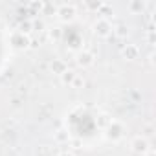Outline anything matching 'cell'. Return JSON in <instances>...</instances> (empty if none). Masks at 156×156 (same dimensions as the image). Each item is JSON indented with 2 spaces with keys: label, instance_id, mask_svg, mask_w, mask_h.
<instances>
[{
  "label": "cell",
  "instance_id": "11",
  "mask_svg": "<svg viewBox=\"0 0 156 156\" xmlns=\"http://www.w3.org/2000/svg\"><path fill=\"white\" fill-rule=\"evenodd\" d=\"M61 35H62V31H61L59 28H53V30H50V37H51V39H61Z\"/></svg>",
  "mask_w": 156,
  "mask_h": 156
},
{
  "label": "cell",
  "instance_id": "16",
  "mask_svg": "<svg viewBox=\"0 0 156 156\" xmlns=\"http://www.w3.org/2000/svg\"><path fill=\"white\" fill-rule=\"evenodd\" d=\"M35 28H37V30H39V31H41V30H42V28H44V24H42V22H35Z\"/></svg>",
  "mask_w": 156,
  "mask_h": 156
},
{
  "label": "cell",
  "instance_id": "5",
  "mask_svg": "<svg viewBox=\"0 0 156 156\" xmlns=\"http://www.w3.org/2000/svg\"><path fill=\"white\" fill-rule=\"evenodd\" d=\"M121 134H123V127H121L119 123H114V121H112V123L108 125V134H107V136H108L110 140H118V138H121Z\"/></svg>",
  "mask_w": 156,
  "mask_h": 156
},
{
  "label": "cell",
  "instance_id": "10",
  "mask_svg": "<svg viewBox=\"0 0 156 156\" xmlns=\"http://www.w3.org/2000/svg\"><path fill=\"white\" fill-rule=\"evenodd\" d=\"M83 85H85V81H83V77H79V75H75V79H73L72 87H73V88H79V87H83Z\"/></svg>",
  "mask_w": 156,
  "mask_h": 156
},
{
  "label": "cell",
  "instance_id": "17",
  "mask_svg": "<svg viewBox=\"0 0 156 156\" xmlns=\"http://www.w3.org/2000/svg\"><path fill=\"white\" fill-rule=\"evenodd\" d=\"M59 156H73V154H72V152H68V151H62Z\"/></svg>",
  "mask_w": 156,
  "mask_h": 156
},
{
  "label": "cell",
  "instance_id": "15",
  "mask_svg": "<svg viewBox=\"0 0 156 156\" xmlns=\"http://www.w3.org/2000/svg\"><path fill=\"white\" fill-rule=\"evenodd\" d=\"M130 8H132V9H141L143 4H130Z\"/></svg>",
  "mask_w": 156,
  "mask_h": 156
},
{
  "label": "cell",
  "instance_id": "7",
  "mask_svg": "<svg viewBox=\"0 0 156 156\" xmlns=\"http://www.w3.org/2000/svg\"><path fill=\"white\" fill-rule=\"evenodd\" d=\"M75 75H77V73H75L73 70H68V68H66V70L61 73V81H62V85H72L73 79H75Z\"/></svg>",
  "mask_w": 156,
  "mask_h": 156
},
{
  "label": "cell",
  "instance_id": "14",
  "mask_svg": "<svg viewBox=\"0 0 156 156\" xmlns=\"http://www.w3.org/2000/svg\"><path fill=\"white\" fill-rule=\"evenodd\" d=\"M116 33H118V35H119V37H123V35H125V33H127V28H125V26H119V28H118V31H116Z\"/></svg>",
  "mask_w": 156,
  "mask_h": 156
},
{
  "label": "cell",
  "instance_id": "4",
  "mask_svg": "<svg viewBox=\"0 0 156 156\" xmlns=\"http://www.w3.org/2000/svg\"><path fill=\"white\" fill-rule=\"evenodd\" d=\"M130 145L136 152H141V154H145L149 151V141H147V138H141V136H136Z\"/></svg>",
  "mask_w": 156,
  "mask_h": 156
},
{
  "label": "cell",
  "instance_id": "2",
  "mask_svg": "<svg viewBox=\"0 0 156 156\" xmlns=\"http://www.w3.org/2000/svg\"><path fill=\"white\" fill-rule=\"evenodd\" d=\"M57 15H59V19L61 20H72L73 17H75V6H68V4H62V6H59V9H57Z\"/></svg>",
  "mask_w": 156,
  "mask_h": 156
},
{
  "label": "cell",
  "instance_id": "13",
  "mask_svg": "<svg viewBox=\"0 0 156 156\" xmlns=\"http://www.w3.org/2000/svg\"><path fill=\"white\" fill-rule=\"evenodd\" d=\"M62 132H64V130H59L57 140H59V141H68V136H66V134H62Z\"/></svg>",
  "mask_w": 156,
  "mask_h": 156
},
{
  "label": "cell",
  "instance_id": "12",
  "mask_svg": "<svg viewBox=\"0 0 156 156\" xmlns=\"http://www.w3.org/2000/svg\"><path fill=\"white\" fill-rule=\"evenodd\" d=\"M99 125H110V119H108L107 114H103V116L99 118Z\"/></svg>",
  "mask_w": 156,
  "mask_h": 156
},
{
  "label": "cell",
  "instance_id": "8",
  "mask_svg": "<svg viewBox=\"0 0 156 156\" xmlns=\"http://www.w3.org/2000/svg\"><path fill=\"white\" fill-rule=\"evenodd\" d=\"M123 55H125L127 59H136V57H138V46L127 44V48L123 50Z\"/></svg>",
  "mask_w": 156,
  "mask_h": 156
},
{
  "label": "cell",
  "instance_id": "1",
  "mask_svg": "<svg viewBox=\"0 0 156 156\" xmlns=\"http://www.w3.org/2000/svg\"><path fill=\"white\" fill-rule=\"evenodd\" d=\"M112 31V26L108 22V19H99L96 24H94V33L99 35V37H108Z\"/></svg>",
  "mask_w": 156,
  "mask_h": 156
},
{
  "label": "cell",
  "instance_id": "3",
  "mask_svg": "<svg viewBox=\"0 0 156 156\" xmlns=\"http://www.w3.org/2000/svg\"><path fill=\"white\" fill-rule=\"evenodd\" d=\"M11 44H13L15 48H19V50H24V48H28V46H30V39H28L24 33L17 31V33H13V35H11Z\"/></svg>",
  "mask_w": 156,
  "mask_h": 156
},
{
  "label": "cell",
  "instance_id": "6",
  "mask_svg": "<svg viewBox=\"0 0 156 156\" xmlns=\"http://www.w3.org/2000/svg\"><path fill=\"white\" fill-rule=\"evenodd\" d=\"M94 62V53L92 51H81L77 55V64L79 66H88Z\"/></svg>",
  "mask_w": 156,
  "mask_h": 156
},
{
  "label": "cell",
  "instance_id": "9",
  "mask_svg": "<svg viewBox=\"0 0 156 156\" xmlns=\"http://www.w3.org/2000/svg\"><path fill=\"white\" fill-rule=\"evenodd\" d=\"M51 70H53L57 75H61V73L66 70V66H64V62H62V61H53V64H51Z\"/></svg>",
  "mask_w": 156,
  "mask_h": 156
}]
</instances>
